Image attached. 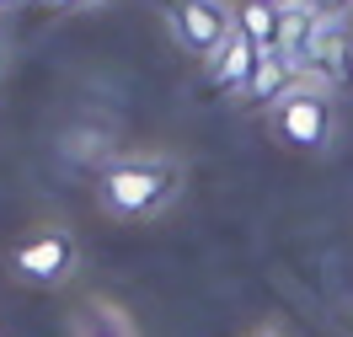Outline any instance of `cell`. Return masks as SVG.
I'll return each instance as SVG.
<instances>
[{"label":"cell","instance_id":"cell-9","mask_svg":"<svg viewBox=\"0 0 353 337\" xmlns=\"http://www.w3.org/2000/svg\"><path fill=\"white\" fill-rule=\"evenodd\" d=\"M230 11H236V32L252 38V43L263 48H279V27H284V11L279 6H268V0H230Z\"/></svg>","mask_w":353,"mask_h":337},{"label":"cell","instance_id":"cell-13","mask_svg":"<svg viewBox=\"0 0 353 337\" xmlns=\"http://www.w3.org/2000/svg\"><path fill=\"white\" fill-rule=\"evenodd\" d=\"M268 6H279V11H294V6H300V0H268Z\"/></svg>","mask_w":353,"mask_h":337},{"label":"cell","instance_id":"cell-15","mask_svg":"<svg viewBox=\"0 0 353 337\" xmlns=\"http://www.w3.org/2000/svg\"><path fill=\"white\" fill-rule=\"evenodd\" d=\"M252 337H279V332H273V327H263V332H252Z\"/></svg>","mask_w":353,"mask_h":337},{"label":"cell","instance_id":"cell-12","mask_svg":"<svg viewBox=\"0 0 353 337\" xmlns=\"http://www.w3.org/2000/svg\"><path fill=\"white\" fill-rule=\"evenodd\" d=\"M43 11H86V6H102V0H38Z\"/></svg>","mask_w":353,"mask_h":337},{"label":"cell","instance_id":"cell-5","mask_svg":"<svg viewBox=\"0 0 353 337\" xmlns=\"http://www.w3.org/2000/svg\"><path fill=\"white\" fill-rule=\"evenodd\" d=\"M305 81L321 91H353V22H321L305 54Z\"/></svg>","mask_w":353,"mask_h":337},{"label":"cell","instance_id":"cell-3","mask_svg":"<svg viewBox=\"0 0 353 337\" xmlns=\"http://www.w3.org/2000/svg\"><path fill=\"white\" fill-rule=\"evenodd\" d=\"M6 268L32 289H65L81 273V241H75L70 225H38L6 252Z\"/></svg>","mask_w":353,"mask_h":337},{"label":"cell","instance_id":"cell-2","mask_svg":"<svg viewBox=\"0 0 353 337\" xmlns=\"http://www.w3.org/2000/svg\"><path fill=\"white\" fill-rule=\"evenodd\" d=\"M268 134L294 156H310V161L332 156V145H337V96L310 86V81L294 86L279 108H268Z\"/></svg>","mask_w":353,"mask_h":337},{"label":"cell","instance_id":"cell-6","mask_svg":"<svg viewBox=\"0 0 353 337\" xmlns=\"http://www.w3.org/2000/svg\"><path fill=\"white\" fill-rule=\"evenodd\" d=\"M294 86H305V70L294 65L289 54H279V48H268L263 59H257V70H252V81H246L241 102H252V108H279Z\"/></svg>","mask_w":353,"mask_h":337},{"label":"cell","instance_id":"cell-11","mask_svg":"<svg viewBox=\"0 0 353 337\" xmlns=\"http://www.w3.org/2000/svg\"><path fill=\"white\" fill-rule=\"evenodd\" d=\"M316 22H353V0H300Z\"/></svg>","mask_w":353,"mask_h":337},{"label":"cell","instance_id":"cell-7","mask_svg":"<svg viewBox=\"0 0 353 337\" xmlns=\"http://www.w3.org/2000/svg\"><path fill=\"white\" fill-rule=\"evenodd\" d=\"M257 59H263V48L252 43V38H241V32H230L220 54L203 59V75H209V86L220 91V96H241L252 70H257Z\"/></svg>","mask_w":353,"mask_h":337},{"label":"cell","instance_id":"cell-1","mask_svg":"<svg viewBox=\"0 0 353 337\" xmlns=\"http://www.w3.org/2000/svg\"><path fill=\"white\" fill-rule=\"evenodd\" d=\"M182 182H188L182 156H166V150L112 156L97 172V209L108 220H123V225L155 220V214H166L182 198Z\"/></svg>","mask_w":353,"mask_h":337},{"label":"cell","instance_id":"cell-8","mask_svg":"<svg viewBox=\"0 0 353 337\" xmlns=\"http://www.w3.org/2000/svg\"><path fill=\"white\" fill-rule=\"evenodd\" d=\"M70 337H139V327H134V316L118 305V300H108V294H91V300H81L75 311L65 316Z\"/></svg>","mask_w":353,"mask_h":337},{"label":"cell","instance_id":"cell-4","mask_svg":"<svg viewBox=\"0 0 353 337\" xmlns=\"http://www.w3.org/2000/svg\"><path fill=\"white\" fill-rule=\"evenodd\" d=\"M166 27H172L182 54L214 59L225 48V38L236 32V11H230V0H172L166 6Z\"/></svg>","mask_w":353,"mask_h":337},{"label":"cell","instance_id":"cell-10","mask_svg":"<svg viewBox=\"0 0 353 337\" xmlns=\"http://www.w3.org/2000/svg\"><path fill=\"white\" fill-rule=\"evenodd\" d=\"M316 32H321V22L310 17L305 6L284 11V27H279V54H289L294 65L305 70V54H310V43H316Z\"/></svg>","mask_w":353,"mask_h":337},{"label":"cell","instance_id":"cell-14","mask_svg":"<svg viewBox=\"0 0 353 337\" xmlns=\"http://www.w3.org/2000/svg\"><path fill=\"white\" fill-rule=\"evenodd\" d=\"M17 6H27V0H0V11H17Z\"/></svg>","mask_w":353,"mask_h":337}]
</instances>
